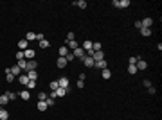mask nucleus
<instances>
[{"instance_id":"nucleus-30","label":"nucleus","mask_w":162,"mask_h":120,"mask_svg":"<svg viewBox=\"0 0 162 120\" xmlns=\"http://www.w3.org/2000/svg\"><path fill=\"white\" fill-rule=\"evenodd\" d=\"M141 34L148 38V36H151V29H144V27H142V29H141Z\"/></svg>"},{"instance_id":"nucleus-39","label":"nucleus","mask_w":162,"mask_h":120,"mask_svg":"<svg viewBox=\"0 0 162 120\" xmlns=\"http://www.w3.org/2000/svg\"><path fill=\"white\" fill-rule=\"evenodd\" d=\"M65 59H67V63H69V61H74V54H72V52H69V54L65 56Z\"/></svg>"},{"instance_id":"nucleus-9","label":"nucleus","mask_w":162,"mask_h":120,"mask_svg":"<svg viewBox=\"0 0 162 120\" xmlns=\"http://www.w3.org/2000/svg\"><path fill=\"white\" fill-rule=\"evenodd\" d=\"M25 75L29 77V81H36L38 79V72H36V70H29V72H25Z\"/></svg>"},{"instance_id":"nucleus-33","label":"nucleus","mask_w":162,"mask_h":120,"mask_svg":"<svg viewBox=\"0 0 162 120\" xmlns=\"http://www.w3.org/2000/svg\"><path fill=\"white\" fill-rule=\"evenodd\" d=\"M47 97H49V95H47L45 91H38V100H47Z\"/></svg>"},{"instance_id":"nucleus-37","label":"nucleus","mask_w":162,"mask_h":120,"mask_svg":"<svg viewBox=\"0 0 162 120\" xmlns=\"http://www.w3.org/2000/svg\"><path fill=\"white\" fill-rule=\"evenodd\" d=\"M72 40H76V34H74V32H69V34H67V43L72 41Z\"/></svg>"},{"instance_id":"nucleus-34","label":"nucleus","mask_w":162,"mask_h":120,"mask_svg":"<svg viewBox=\"0 0 162 120\" xmlns=\"http://www.w3.org/2000/svg\"><path fill=\"white\" fill-rule=\"evenodd\" d=\"M5 95H7L9 100H14V99H16V93H14V91H5Z\"/></svg>"},{"instance_id":"nucleus-18","label":"nucleus","mask_w":162,"mask_h":120,"mask_svg":"<svg viewBox=\"0 0 162 120\" xmlns=\"http://www.w3.org/2000/svg\"><path fill=\"white\" fill-rule=\"evenodd\" d=\"M7 118H9V111L4 109V108H0V120H7Z\"/></svg>"},{"instance_id":"nucleus-20","label":"nucleus","mask_w":162,"mask_h":120,"mask_svg":"<svg viewBox=\"0 0 162 120\" xmlns=\"http://www.w3.org/2000/svg\"><path fill=\"white\" fill-rule=\"evenodd\" d=\"M69 52H70V50H69V47H67V45H63V47L60 48V57H65Z\"/></svg>"},{"instance_id":"nucleus-35","label":"nucleus","mask_w":162,"mask_h":120,"mask_svg":"<svg viewBox=\"0 0 162 120\" xmlns=\"http://www.w3.org/2000/svg\"><path fill=\"white\" fill-rule=\"evenodd\" d=\"M36 88V81H29L27 82V90H34Z\"/></svg>"},{"instance_id":"nucleus-43","label":"nucleus","mask_w":162,"mask_h":120,"mask_svg":"<svg viewBox=\"0 0 162 120\" xmlns=\"http://www.w3.org/2000/svg\"><path fill=\"white\" fill-rule=\"evenodd\" d=\"M142 84H144L146 88H150V86H151V81H150V79H144V82H142Z\"/></svg>"},{"instance_id":"nucleus-24","label":"nucleus","mask_w":162,"mask_h":120,"mask_svg":"<svg viewBox=\"0 0 162 120\" xmlns=\"http://www.w3.org/2000/svg\"><path fill=\"white\" fill-rule=\"evenodd\" d=\"M16 65H18V66H20V68H22L24 72H27V61H25V59H22V61H18Z\"/></svg>"},{"instance_id":"nucleus-23","label":"nucleus","mask_w":162,"mask_h":120,"mask_svg":"<svg viewBox=\"0 0 162 120\" xmlns=\"http://www.w3.org/2000/svg\"><path fill=\"white\" fill-rule=\"evenodd\" d=\"M18 81H20V84H24V86H27V82H29V77L24 74V75H20L18 77Z\"/></svg>"},{"instance_id":"nucleus-10","label":"nucleus","mask_w":162,"mask_h":120,"mask_svg":"<svg viewBox=\"0 0 162 120\" xmlns=\"http://www.w3.org/2000/svg\"><path fill=\"white\" fill-rule=\"evenodd\" d=\"M58 84H60V88H65V90H67V88H69V79H67V77H60V79H58Z\"/></svg>"},{"instance_id":"nucleus-42","label":"nucleus","mask_w":162,"mask_h":120,"mask_svg":"<svg viewBox=\"0 0 162 120\" xmlns=\"http://www.w3.org/2000/svg\"><path fill=\"white\" fill-rule=\"evenodd\" d=\"M78 88H79V90H83V88H85V81H79V79H78Z\"/></svg>"},{"instance_id":"nucleus-14","label":"nucleus","mask_w":162,"mask_h":120,"mask_svg":"<svg viewBox=\"0 0 162 120\" xmlns=\"http://www.w3.org/2000/svg\"><path fill=\"white\" fill-rule=\"evenodd\" d=\"M67 91H69V90H65V88H58V90H54L56 99H58V97H65V95H67Z\"/></svg>"},{"instance_id":"nucleus-36","label":"nucleus","mask_w":162,"mask_h":120,"mask_svg":"<svg viewBox=\"0 0 162 120\" xmlns=\"http://www.w3.org/2000/svg\"><path fill=\"white\" fill-rule=\"evenodd\" d=\"M45 102H47V106H54V104H56V99H50V97H47V100H45Z\"/></svg>"},{"instance_id":"nucleus-19","label":"nucleus","mask_w":162,"mask_h":120,"mask_svg":"<svg viewBox=\"0 0 162 120\" xmlns=\"http://www.w3.org/2000/svg\"><path fill=\"white\" fill-rule=\"evenodd\" d=\"M36 108H38L40 111H45V109H47L49 106H47V102H45V100H38V104H36Z\"/></svg>"},{"instance_id":"nucleus-5","label":"nucleus","mask_w":162,"mask_h":120,"mask_svg":"<svg viewBox=\"0 0 162 120\" xmlns=\"http://www.w3.org/2000/svg\"><path fill=\"white\" fill-rule=\"evenodd\" d=\"M94 66H95V68H99V70H105V68H108V63H106L105 59H101V61H95V63H94Z\"/></svg>"},{"instance_id":"nucleus-40","label":"nucleus","mask_w":162,"mask_h":120,"mask_svg":"<svg viewBox=\"0 0 162 120\" xmlns=\"http://www.w3.org/2000/svg\"><path fill=\"white\" fill-rule=\"evenodd\" d=\"M148 93H150V95H155V93H157V88H155V86H150V88H148Z\"/></svg>"},{"instance_id":"nucleus-38","label":"nucleus","mask_w":162,"mask_h":120,"mask_svg":"<svg viewBox=\"0 0 162 120\" xmlns=\"http://www.w3.org/2000/svg\"><path fill=\"white\" fill-rule=\"evenodd\" d=\"M22 59H24V52L18 50V52H16V61H22Z\"/></svg>"},{"instance_id":"nucleus-12","label":"nucleus","mask_w":162,"mask_h":120,"mask_svg":"<svg viewBox=\"0 0 162 120\" xmlns=\"http://www.w3.org/2000/svg\"><path fill=\"white\" fill-rule=\"evenodd\" d=\"M36 68H38V63H36L34 59L27 61V72H29V70H36Z\"/></svg>"},{"instance_id":"nucleus-15","label":"nucleus","mask_w":162,"mask_h":120,"mask_svg":"<svg viewBox=\"0 0 162 120\" xmlns=\"http://www.w3.org/2000/svg\"><path fill=\"white\" fill-rule=\"evenodd\" d=\"M65 45H67V47H69V50H70V52H72V50H76V48H78V47H79V45H78V41H76V40L69 41V43H65Z\"/></svg>"},{"instance_id":"nucleus-41","label":"nucleus","mask_w":162,"mask_h":120,"mask_svg":"<svg viewBox=\"0 0 162 120\" xmlns=\"http://www.w3.org/2000/svg\"><path fill=\"white\" fill-rule=\"evenodd\" d=\"M92 50H101V43H94L92 45Z\"/></svg>"},{"instance_id":"nucleus-22","label":"nucleus","mask_w":162,"mask_h":120,"mask_svg":"<svg viewBox=\"0 0 162 120\" xmlns=\"http://www.w3.org/2000/svg\"><path fill=\"white\" fill-rule=\"evenodd\" d=\"M20 97H22L24 100H29V99H31V91H29V90H25V91H20Z\"/></svg>"},{"instance_id":"nucleus-13","label":"nucleus","mask_w":162,"mask_h":120,"mask_svg":"<svg viewBox=\"0 0 162 120\" xmlns=\"http://www.w3.org/2000/svg\"><path fill=\"white\" fill-rule=\"evenodd\" d=\"M11 74L16 77V75H22V68L18 66V65H14V66H11Z\"/></svg>"},{"instance_id":"nucleus-45","label":"nucleus","mask_w":162,"mask_h":120,"mask_svg":"<svg viewBox=\"0 0 162 120\" xmlns=\"http://www.w3.org/2000/svg\"><path fill=\"white\" fill-rule=\"evenodd\" d=\"M36 40L41 41V40H45V38H43V34H36Z\"/></svg>"},{"instance_id":"nucleus-44","label":"nucleus","mask_w":162,"mask_h":120,"mask_svg":"<svg viewBox=\"0 0 162 120\" xmlns=\"http://www.w3.org/2000/svg\"><path fill=\"white\" fill-rule=\"evenodd\" d=\"M135 27H137V29H142V23H141V20H137V22H135Z\"/></svg>"},{"instance_id":"nucleus-26","label":"nucleus","mask_w":162,"mask_h":120,"mask_svg":"<svg viewBox=\"0 0 162 120\" xmlns=\"http://www.w3.org/2000/svg\"><path fill=\"white\" fill-rule=\"evenodd\" d=\"M128 72H130V75H133V74H137L139 70H137V66H135V65H128Z\"/></svg>"},{"instance_id":"nucleus-32","label":"nucleus","mask_w":162,"mask_h":120,"mask_svg":"<svg viewBox=\"0 0 162 120\" xmlns=\"http://www.w3.org/2000/svg\"><path fill=\"white\" fill-rule=\"evenodd\" d=\"M76 5H78L79 9H86V2H85V0H78V2H76Z\"/></svg>"},{"instance_id":"nucleus-21","label":"nucleus","mask_w":162,"mask_h":120,"mask_svg":"<svg viewBox=\"0 0 162 120\" xmlns=\"http://www.w3.org/2000/svg\"><path fill=\"white\" fill-rule=\"evenodd\" d=\"M101 77H103V79H110V77H112V72H110L108 68H105V70H101Z\"/></svg>"},{"instance_id":"nucleus-28","label":"nucleus","mask_w":162,"mask_h":120,"mask_svg":"<svg viewBox=\"0 0 162 120\" xmlns=\"http://www.w3.org/2000/svg\"><path fill=\"white\" fill-rule=\"evenodd\" d=\"M25 40H27V41L36 40V32H27V34H25Z\"/></svg>"},{"instance_id":"nucleus-7","label":"nucleus","mask_w":162,"mask_h":120,"mask_svg":"<svg viewBox=\"0 0 162 120\" xmlns=\"http://www.w3.org/2000/svg\"><path fill=\"white\" fill-rule=\"evenodd\" d=\"M72 54H74V57H79V59H83V57L86 56V54H85V50H83V48H79V47H78L76 50H72Z\"/></svg>"},{"instance_id":"nucleus-3","label":"nucleus","mask_w":162,"mask_h":120,"mask_svg":"<svg viewBox=\"0 0 162 120\" xmlns=\"http://www.w3.org/2000/svg\"><path fill=\"white\" fill-rule=\"evenodd\" d=\"M81 61H83V65H85L86 68H92V66H94V63H95V61H94V59H92L90 56H85V57H83Z\"/></svg>"},{"instance_id":"nucleus-29","label":"nucleus","mask_w":162,"mask_h":120,"mask_svg":"<svg viewBox=\"0 0 162 120\" xmlns=\"http://www.w3.org/2000/svg\"><path fill=\"white\" fill-rule=\"evenodd\" d=\"M128 5H130V0H119V5H117V7L124 9V7H128Z\"/></svg>"},{"instance_id":"nucleus-2","label":"nucleus","mask_w":162,"mask_h":120,"mask_svg":"<svg viewBox=\"0 0 162 120\" xmlns=\"http://www.w3.org/2000/svg\"><path fill=\"white\" fill-rule=\"evenodd\" d=\"M34 56H36V52H34L33 48H27V50L24 52V59H25V61H31V59H34Z\"/></svg>"},{"instance_id":"nucleus-25","label":"nucleus","mask_w":162,"mask_h":120,"mask_svg":"<svg viewBox=\"0 0 162 120\" xmlns=\"http://www.w3.org/2000/svg\"><path fill=\"white\" fill-rule=\"evenodd\" d=\"M40 43V48H49L50 47V41L49 40H41V41H38Z\"/></svg>"},{"instance_id":"nucleus-4","label":"nucleus","mask_w":162,"mask_h":120,"mask_svg":"<svg viewBox=\"0 0 162 120\" xmlns=\"http://www.w3.org/2000/svg\"><path fill=\"white\" fill-rule=\"evenodd\" d=\"M92 45H94V43H92L90 40H85V43H83V50H86V52H88V56L94 52V50H92Z\"/></svg>"},{"instance_id":"nucleus-6","label":"nucleus","mask_w":162,"mask_h":120,"mask_svg":"<svg viewBox=\"0 0 162 120\" xmlns=\"http://www.w3.org/2000/svg\"><path fill=\"white\" fill-rule=\"evenodd\" d=\"M18 48H20L22 52H25V50L29 48V41H27V40H20V41H18Z\"/></svg>"},{"instance_id":"nucleus-16","label":"nucleus","mask_w":162,"mask_h":120,"mask_svg":"<svg viewBox=\"0 0 162 120\" xmlns=\"http://www.w3.org/2000/svg\"><path fill=\"white\" fill-rule=\"evenodd\" d=\"M5 81L7 82H13L14 81V75L11 74V68H5Z\"/></svg>"},{"instance_id":"nucleus-11","label":"nucleus","mask_w":162,"mask_h":120,"mask_svg":"<svg viewBox=\"0 0 162 120\" xmlns=\"http://www.w3.org/2000/svg\"><path fill=\"white\" fill-rule=\"evenodd\" d=\"M141 23H142L144 29H150V27L153 25V20H151V18H144V20H141Z\"/></svg>"},{"instance_id":"nucleus-17","label":"nucleus","mask_w":162,"mask_h":120,"mask_svg":"<svg viewBox=\"0 0 162 120\" xmlns=\"http://www.w3.org/2000/svg\"><path fill=\"white\" fill-rule=\"evenodd\" d=\"M56 65H58V68H65V66H67V59H65V57H58Z\"/></svg>"},{"instance_id":"nucleus-31","label":"nucleus","mask_w":162,"mask_h":120,"mask_svg":"<svg viewBox=\"0 0 162 120\" xmlns=\"http://www.w3.org/2000/svg\"><path fill=\"white\" fill-rule=\"evenodd\" d=\"M49 88L54 91V90H58L60 88V84H58V81H50V84H49Z\"/></svg>"},{"instance_id":"nucleus-8","label":"nucleus","mask_w":162,"mask_h":120,"mask_svg":"<svg viewBox=\"0 0 162 120\" xmlns=\"http://www.w3.org/2000/svg\"><path fill=\"white\" fill-rule=\"evenodd\" d=\"M135 66H137V70H146V68H148V63H146L144 59H139V61L135 63Z\"/></svg>"},{"instance_id":"nucleus-27","label":"nucleus","mask_w":162,"mask_h":120,"mask_svg":"<svg viewBox=\"0 0 162 120\" xmlns=\"http://www.w3.org/2000/svg\"><path fill=\"white\" fill-rule=\"evenodd\" d=\"M9 102V99H7V95L4 93V95H0V106H5Z\"/></svg>"},{"instance_id":"nucleus-1","label":"nucleus","mask_w":162,"mask_h":120,"mask_svg":"<svg viewBox=\"0 0 162 120\" xmlns=\"http://www.w3.org/2000/svg\"><path fill=\"white\" fill-rule=\"evenodd\" d=\"M90 57H92L94 61H101V59H105V52H103V50H94V52L90 54Z\"/></svg>"}]
</instances>
